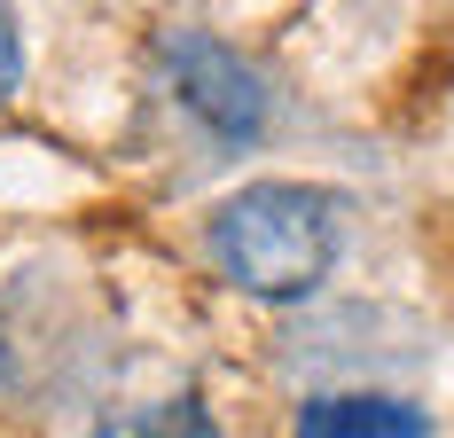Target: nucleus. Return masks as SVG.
<instances>
[{
  "label": "nucleus",
  "mask_w": 454,
  "mask_h": 438,
  "mask_svg": "<svg viewBox=\"0 0 454 438\" xmlns=\"http://www.w3.org/2000/svg\"><path fill=\"white\" fill-rule=\"evenodd\" d=\"M204 251L235 290L290 306V298L321 290V274L337 266V204L298 180H259L212 212Z\"/></svg>",
  "instance_id": "1"
},
{
  "label": "nucleus",
  "mask_w": 454,
  "mask_h": 438,
  "mask_svg": "<svg viewBox=\"0 0 454 438\" xmlns=\"http://www.w3.org/2000/svg\"><path fill=\"white\" fill-rule=\"evenodd\" d=\"M157 71H165L173 102H181L212 141L243 149V141L267 133V87H259V71H251L227 40L188 32V24H181V32H157Z\"/></svg>",
  "instance_id": "2"
},
{
  "label": "nucleus",
  "mask_w": 454,
  "mask_h": 438,
  "mask_svg": "<svg viewBox=\"0 0 454 438\" xmlns=\"http://www.w3.org/2000/svg\"><path fill=\"white\" fill-rule=\"evenodd\" d=\"M298 438H431V415L384 392H321L298 407Z\"/></svg>",
  "instance_id": "3"
},
{
  "label": "nucleus",
  "mask_w": 454,
  "mask_h": 438,
  "mask_svg": "<svg viewBox=\"0 0 454 438\" xmlns=\"http://www.w3.org/2000/svg\"><path fill=\"white\" fill-rule=\"evenodd\" d=\"M94 438H212V415H204V399L181 392V399H165V407H118V415H102L94 423Z\"/></svg>",
  "instance_id": "4"
},
{
  "label": "nucleus",
  "mask_w": 454,
  "mask_h": 438,
  "mask_svg": "<svg viewBox=\"0 0 454 438\" xmlns=\"http://www.w3.org/2000/svg\"><path fill=\"white\" fill-rule=\"evenodd\" d=\"M16 79H24V47H16V16L0 8V94H16Z\"/></svg>",
  "instance_id": "5"
}]
</instances>
